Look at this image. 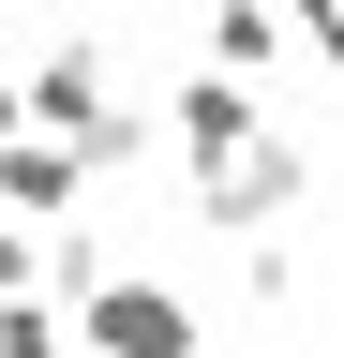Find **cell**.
<instances>
[{
	"instance_id": "obj_1",
	"label": "cell",
	"mask_w": 344,
	"mask_h": 358,
	"mask_svg": "<svg viewBox=\"0 0 344 358\" xmlns=\"http://www.w3.org/2000/svg\"><path fill=\"white\" fill-rule=\"evenodd\" d=\"M180 343H195V313L165 284H105L90 299V358H180Z\"/></svg>"
},
{
	"instance_id": "obj_2",
	"label": "cell",
	"mask_w": 344,
	"mask_h": 358,
	"mask_svg": "<svg viewBox=\"0 0 344 358\" xmlns=\"http://www.w3.org/2000/svg\"><path fill=\"white\" fill-rule=\"evenodd\" d=\"M240 134H254V105H240V90H225V75H209V90H195V105H180V150H195V164H225V150H240Z\"/></svg>"
},
{
	"instance_id": "obj_3",
	"label": "cell",
	"mask_w": 344,
	"mask_h": 358,
	"mask_svg": "<svg viewBox=\"0 0 344 358\" xmlns=\"http://www.w3.org/2000/svg\"><path fill=\"white\" fill-rule=\"evenodd\" d=\"M0 194H15V209H60L75 164H60V150H0Z\"/></svg>"
},
{
	"instance_id": "obj_4",
	"label": "cell",
	"mask_w": 344,
	"mask_h": 358,
	"mask_svg": "<svg viewBox=\"0 0 344 358\" xmlns=\"http://www.w3.org/2000/svg\"><path fill=\"white\" fill-rule=\"evenodd\" d=\"M0 358H60V329H46V313H15V329H0Z\"/></svg>"
},
{
	"instance_id": "obj_5",
	"label": "cell",
	"mask_w": 344,
	"mask_h": 358,
	"mask_svg": "<svg viewBox=\"0 0 344 358\" xmlns=\"http://www.w3.org/2000/svg\"><path fill=\"white\" fill-rule=\"evenodd\" d=\"M315 45H329V75H344V0H329V15H315Z\"/></svg>"
},
{
	"instance_id": "obj_6",
	"label": "cell",
	"mask_w": 344,
	"mask_h": 358,
	"mask_svg": "<svg viewBox=\"0 0 344 358\" xmlns=\"http://www.w3.org/2000/svg\"><path fill=\"white\" fill-rule=\"evenodd\" d=\"M0 134H15V90H0Z\"/></svg>"
}]
</instances>
